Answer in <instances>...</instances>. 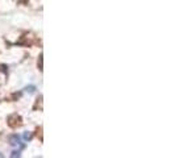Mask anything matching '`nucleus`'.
I'll use <instances>...</instances> for the list:
<instances>
[{
	"label": "nucleus",
	"mask_w": 175,
	"mask_h": 158,
	"mask_svg": "<svg viewBox=\"0 0 175 158\" xmlns=\"http://www.w3.org/2000/svg\"><path fill=\"white\" fill-rule=\"evenodd\" d=\"M8 124H9L11 126H16V125H20L21 124V117L19 116V115H11L9 117H8Z\"/></svg>",
	"instance_id": "1"
},
{
	"label": "nucleus",
	"mask_w": 175,
	"mask_h": 158,
	"mask_svg": "<svg viewBox=\"0 0 175 158\" xmlns=\"http://www.w3.org/2000/svg\"><path fill=\"white\" fill-rule=\"evenodd\" d=\"M9 144L11 145H19L20 144V137H19V134H12V136H9Z\"/></svg>",
	"instance_id": "2"
},
{
	"label": "nucleus",
	"mask_w": 175,
	"mask_h": 158,
	"mask_svg": "<svg viewBox=\"0 0 175 158\" xmlns=\"http://www.w3.org/2000/svg\"><path fill=\"white\" fill-rule=\"evenodd\" d=\"M25 91L29 92V94H32V92L36 91V87L34 86H29V87H27V88H25Z\"/></svg>",
	"instance_id": "3"
},
{
	"label": "nucleus",
	"mask_w": 175,
	"mask_h": 158,
	"mask_svg": "<svg viewBox=\"0 0 175 158\" xmlns=\"http://www.w3.org/2000/svg\"><path fill=\"white\" fill-rule=\"evenodd\" d=\"M24 138H25V140H32V133H30V132H27V133H25L24 134Z\"/></svg>",
	"instance_id": "4"
},
{
	"label": "nucleus",
	"mask_w": 175,
	"mask_h": 158,
	"mask_svg": "<svg viewBox=\"0 0 175 158\" xmlns=\"http://www.w3.org/2000/svg\"><path fill=\"white\" fill-rule=\"evenodd\" d=\"M11 157H20V152H13V153L11 154Z\"/></svg>",
	"instance_id": "5"
},
{
	"label": "nucleus",
	"mask_w": 175,
	"mask_h": 158,
	"mask_svg": "<svg viewBox=\"0 0 175 158\" xmlns=\"http://www.w3.org/2000/svg\"><path fill=\"white\" fill-rule=\"evenodd\" d=\"M39 70L42 71V54L39 55Z\"/></svg>",
	"instance_id": "6"
}]
</instances>
